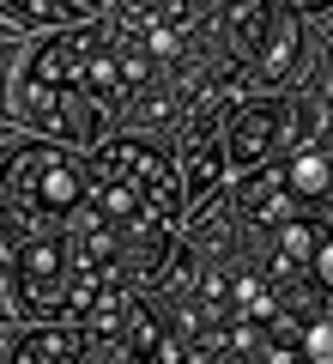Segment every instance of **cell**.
Wrapping results in <instances>:
<instances>
[{
    "instance_id": "13",
    "label": "cell",
    "mask_w": 333,
    "mask_h": 364,
    "mask_svg": "<svg viewBox=\"0 0 333 364\" xmlns=\"http://www.w3.org/2000/svg\"><path fill=\"white\" fill-rule=\"evenodd\" d=\"M73 364H116V358H103V352H79Z\"/></svg>"
},
{
    "instance_id": "11",
    "label": "cell",
    "mask_w": 333,
    "mask_h": 364,
    "mask_svg": "<svg viewBox=\"0 0 333 364\" xmlns=\"http://www.w3.org/2000/svg\"><path fill=\"white\" fill-rule=\"evenodd\" d=\"M309 279H315V286L333 298V237H321V243H315V261H309Z\"/></svg>"
},
{
    "instance_id": "14",
    "label": "cell",
    "mask_w": 333,
    "mask_h": 364,
    "mask_svg": "<svg viewBox=\"0 0 333 364\" xmlns=\"http://www.w3.org/2000/svg\"><path fill=\"white\" fill-rule=\"evenodd\" d=\"M0 322H6V298H0Z\"/></svg>"
},
{
    "instance_id": "6",
    "label": "cell",
    "mask_w": 333,
    "mask_h": 364,
    "mask_svg": "<svg viewBox=\"0 0 333 364\" xmlns=\"http://www.w3.org/2000/svg\"><path fill=\"white\" fill-rule=\"evenodd\" d=\"M79 352H85V334H79L73 322H49V328H43V334L18 340L13 364H73Z\"/></svg>"
},
{
    "instance_id": "5",
    "label": "cell",
    "mask_w": 333,
    "mask_h": 364,
    "mask_svg": "<svg viewBox=\"0 0 333 364\" xmlns=\"http://www.w3.org/2000/svg\"><path fill=\"white\" fill-rule=\"evenodd\" d=\"M236 207H243L249 225H291L285 219V213H291V195H285L279 170H249V176L236 182Z\"/></svg>"
},
{
    "instance_id": "2",
    "label": "cell",
    "mask_w": 333,
    "mask_h": 364,
    "mask_svg": "<svg viewBox=\"0 0 333 364\" xmlns=\"http://www.w3.org/2000/svg\"><path fill=\"white\" fill-rule=\"evenodd\" d=\"M13 291L25 316H67V249L55 237H31L13 249Z\"/></svg>"
},
{
    "instance_id": "3",
    "label": "cell",
    "mask_w": 333,
    "mask_h": 364,
    "mask_svg": "<svg viewBox=\"0 0 333 364\" xmlns=\"http://www.w3.org/2000/svg\"><path fill=\"white\" fill-rule=\"evenodd\" d=\"M285 128H291V109H285L279 97L243 104L231 116V128H224V164L231 170H261V158L285 140Z\"/></svg>"
},
{
    "instance_id": "4",
    "label": "cell",
    "mask_w": 333,
    "mask_h": 364,
    "mask_svg": "<svg viewBox=\"0 0 333 364\" xmlns=\"http://www.w3.org/2000/svg\"><path fill=\"white\" fill-rule=\"evenodd\" d=\"M285 176V195H291V207H327L333 200V152L327 146H303V152H291L279 164Z\"/></svg>"
},
{
    "instance_id": "12",
    "label": "cell",
    "mask_w": 333,
    "mask_h": 364,
    "mask_svg": "<svg viewBox=\"0 0 333 364\" xmlns=\"http://www.w3.org/2000/svg\"><path fill=\"white\" fill-rule=\"evenodd\" d=\"M279 6H291V13H333V0H279Z\"/></svg>"
},
{
    "instance_id": "10",
    "label": "cell",
    "mask_w": 333,
    "mask_h": 364,
    "mask_svg": "<svg viewBox=\"0 0 333 364\" xmlns=\"http://www.w3.org/2000/svg\"><path fill=\"white\" fill-rule=\"evenodd\" d=\"M0 18H13V25H43V18H61V0H0Z\"/></svg>"
},
{
    "instance_id": "9",
    "label": "cell",
    "mask_w": 333,
    "mask_h": 364,
    "mask_svg": "<svg viewBox=\"0 0 333 364\" xmlns=\"http://www.w3.org/2000/svg\"><path fill=\"white\" fill-rule=\"evenodd\" d=\"M218 176H224V146L194 140V152H188V200H200L206 188H218Z\"/></svg>"
},
{
    "instance_id": "8",
    "label": "cell",
    "mask_w": 333,
    "mask_h": 364,
    "mask_svg": "<svg viewBox=\"0 0 333 364\" xmlns=\"http://www.w3.org/2000/svg\"><path fill=\"white\" fill-rule=\"evenodd\" d=\"M297 346L309 364H333V316L327 310H297Z\"/></svg>"
},
{
    "instance_id": "1",
    "label": "cell",
    "mask_w": 333,
    "mask_h": 364,
    "mask_svg": "<svg viewBox=\"0 0 333 364\" xmlns=\"http://www.w3.org/2000/svg\"><path fill=\"white\" fill-rule=\"evenodd\" d=\"M97 176L61 146H13L0 158V231L13 243H31V225L91 207Z\"/></svg>"
},
{
    "instance_id": "7",
    "label": "cell",
    "mask_w": 333,
    "mask_h": 364,
    "mask_svg": "<svg viewBox=\"0 0 333 364\" xmlns=\"http://www.w3.org/2000/svg\"><path fill=\"white\" fill-rule=\"evenodd\" d=\"M315 243H321L315 225H309V219H291V225H285V237H279V249H273V279H279V286H291L297 273H309Z\"/></svg>"
}]
</instances>
